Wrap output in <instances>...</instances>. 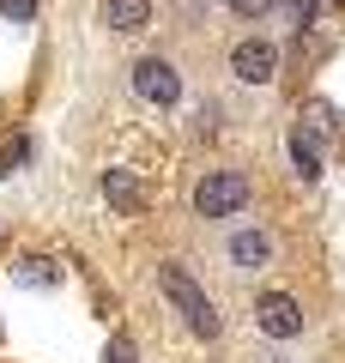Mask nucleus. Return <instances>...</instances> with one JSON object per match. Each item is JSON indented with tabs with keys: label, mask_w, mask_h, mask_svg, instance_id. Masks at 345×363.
Listing matches in <instances>:
<instances>
[{
	"label": "nucleus",
	"mask_w": 345,
	"mask_h": 363,
	"mask_svg": "<svg viewBox=\"0 0 345 363\" xmlns=\"http://www.w3.org/2000/svg\"><path fill=\"white\" fill-rule=\"evenodd\" d=\"M158 285H164V297H170V309L182 315V321H188V333H200V339H218V303L206 297V285L200 279H194L188 267H176V260H164V267H158Z\"/></svg>",
	"instance_id": "obj_1"
},
{
	"label": "nucleus",
	"mask_w": 345,
	"mask_h": 363,
	"mask_svg": "<svg viewBox=\"0 0 345 363\" xmlns=\"http://www.w3.org/2000/svg\"><path fill=\"white\" fill-rule=\"evenodd\" d=\"M25 157H31V140H6V145H0V169H6V176H13Z\"/></svg>",
	"instance_id": "obj_12"
},
{
	"label": "nucleus",
	"mask_w": 345,
	"mask_h": 363,
	"mask_svg": "<svg viewBox=\"0 0 345 363\" xmlns=\"http://www.w3.org/2000/svg\"><path fill=\"white\" fill-rule=\"evenodd\" d=\"M133 91H140L146 104L170 109V104L182 97V73L164 61V55H146V61H133Z\"/></svg>",
	"instance_id": "obj_4"
},
{
	"label": "nucleus",
	"mask_w": 345,
	"mask_h": 363,
	"mask_svg": "<svg viewBox=\"0 0 345 363\" xmlns=\"http://www.w3.org/2000/svg\"><path fill=\"white\" fill-rule=\"evenodd\" d=\"M224 255H230V267H243V272H261V267H273V236L261 230V224H243V230H230Z\"/></svg>",
	"instance_id": "obj_6"
},
{
	"label": "nucleus",
	"mask_w": 345,
	"mask_h": 363,
	"mask_svg": "<svg viewBox=\"0 0 345 363\" xmlns=\"http://www.w3.org/2000/svg\"><path fill=\"white\" fill-rule=\"evenodd\" d=\"M291 164L303 182H321V140H309L303 128H291Z\"/></svg>",
	"instance_id": "obj_10"
},
{
	"label": "nucleus",
	"mask_w": 345,
	"mask_h": 363,
	"mask_svg": "<svg viewBox=\"0 0 345 363\" xmlns=\"http://www.w3.org/2000/svg\"><path fill=\"white\" fill-rule=\"evenodd\" d=\"M0 13L13 18V25H31L37 18V0H0Z\"/></svg>",
	"instance_id": "obj_13"
},
{
	"label": "nucleus",
	"mask_w": 345,
	"mask_h": 363,
	"mask_svg": "<svg viewBox=\"0 0 345 363\" xmlns=\"http://www.w3.org/2000/svg\"><path fill=\"white\" fill-rule=\"evenodd\" d=\"M103 363H133V345L115 333V339H109V351H103Z\"/></svg>",
	"instance_id": "obj_15"
},
{
	"label": "nucleus",
	"mask_w": 345,
	"mask_h": 363,
	"mask_svg": "<svg viewBox=\"0 0 345 363\" xmlns=\"http://www.w3.org/2000/svg\"><path fill=\"white\" fill-rule=\"evenodd\" d=\"M230 13L236 18H261V13H273V0H230Z\"/></svg>",
	"instance_id": "obj_14"
},
{
	"label": "nucleus",
	"mask_w": 345,
	"mask_h": 363,
	"mask_svg": "<svg viewBox=\"0 0 345 363\" xmlns=\"http://www.w3.org/2000/svg\"><path fill=\"white\" fill-rule=\"evenodd\" d=\"M103 200H109L115 212H146V188H140V176L133 169H103Z\"/></svg>",
	"instance_id": "obj_7"
},
{
	"label": "nucleus",
	"mask_w": 345,
	"mask_h": 363,
	"mask_svg": "<svg viewBox=\"0 0 345 363\" xmlns=\"http://www.w3.org/2000/svg\"><path fill=\"white\" fill-rule=\"evenodd\" d=\"M297 128H303L309 140H345V116L333 104H321V97H309V104L297 109Z\"/></svg>",
	"instance_id": "obj_9"
},
{
	"label": "nucleus",
	"mask_w": 345,
	"mask_h": 363,
	"mask_svg": "<svg viewBox=\"0 0 345 363\" xmlns=\"http://www.w3.org/2000/svg\"><path fill=\"white\" fill-rule=\"evenodd\" d=\"M97 13H103V25H109V30H121V37H140V30L152 25V0H103Z\"/></svg>",
	"instance_id": "obj_8"
},
{
	"label": "nucleus",
	"mask_w": 345,
	"mask_h": 363,
	"mask_svg": "<svg viewBox=\"0 0 345 363\" xmlns=\"http://www.w3.org/2000/svg\"><path fill=\"white\" fill-rule=\"evenodd\" d=\"M18 285H31V291H55V285H61V267H55L49 255H31V260H18Z\"/></svg>",
	"instance_id": "obj_11"
},
{
	"label": "nucleus",
	"mask_w": 345,
	"mask_h": 363,
	"mask_svg": "<svg viewBox=\"0 0 345 363\" xmlns=\"http://www.w3.org/2000/svg\"><path fill=\"white\" fill-rule=\"evenodd\" d=\"M248 200H255V182L243 169H206L200 188H194V212L200 218H236Z\"/></svg>",
	"instance_id": "obj_2"
},
{
	"label": "nucleus",
	"mask_w": 345,
	"mask_h": 363,
	"mask_svg": "<svg viewBox=\"0 0 345 363\" xmlns=\"http://www.w3.org/2000/svg\"><path fill=\"white\" fill-rule=\"evenodd\" d=\"M255 327L267 339H297L303 333V303L291 291H267V297H255Z\"/></svg>",
	"instance_id": "obj_3"
},
{
	"label": "nucleus",
	"mask_w": 345,
	"mask_h": 363,
	"mask_svg": "<svg viewBox=\"0 0 345 363\" xmlns=\"http://www.w3.org/2000/svg\"><path fill=\"white\" fill-rule=\"evenodd\" d=\"M230 73L243 79V85H273V79H279V49H273L267 37H243L230 49Z\"/></svg>",
	"instance_id": "obj_5"
},
{
	"label": "nucleus",
	"mask_w": 345,
	"mask_h": 363,
	"mask_svg": "<svg viewBox=\"0 0 345 363\" xmlns=\"http://www.w3.org/2000/svg\"><path fill=\"white\" fill-rule=\"evenodd\" d=\"M267 363H285V357H267Z\"/></svg>",
	"instance_id": "obj_16"
}]
</instances>
